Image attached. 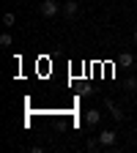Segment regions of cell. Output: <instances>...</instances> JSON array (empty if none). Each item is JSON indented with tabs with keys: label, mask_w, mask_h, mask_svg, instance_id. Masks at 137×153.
Wrapping results in <instances>:
<instances>
[{
	"label": "cell",
	"mask_w": 137,
	"mask_h": 153,
	"mask_svg": "<svg viewBox=\"0 0 137 153\" xmlns=\"http://www.w3.org/2000/svg\"><path fill=\"white\" fill-rule=\"evenodd\" d=\"M0 47H11V36H8V33L0 36Z\"/></svg>",
	"instance_id": "ba28073f"
},
{
	"label": "cell",
	"mask_w": 137,
	"mask_h": 153,
	"mask_svg": "<svg viewBox=\"0 0 137 153\" xmlns=\"http://www.w3.org/2000/svg\"><path fill=\"white\" fill-rule=\"evenodd\" d=\"M134 44H137V30H134Z\"/></svg>",
	"instance_id": "30bf717a"
},
{
	"label": "cell",
	"mask_w": 137,
	"mask_h": 153,
	"mask_svg": "<svg viewBox=\"0 0 137 153\" xmlns=\"http://www.w3.org/2000/svg\"><path fill=\"white\" fill-rule=\"evenodd\" d=\"M77 11H80V3H77V0H66V3H63V14H66L69 19H74Z\"/></svg>",
	"instance_id": "277c9868"
},
{
	"label": "cell",
	"mask_w": 137,
	"mask_h": 153,
	"mask_svg": "<svg viewBox=\"0 0 137 153\" xmlns=\"http://www.w3.org/2000/svg\"><path fill=\"white\" fill-rule=\"evenodd\" d=\"M104 107H107V112H110V115H112V118H115V120H118V123L124 120V112H121L118 107H115V104H112L110 99H104Z\"/></svg>",
	"instance_id": "5b68a950"
},
{
	"label": "cell",
	"mask_w": 137,
	"mask_h": 153,
	"mask_svg": "<svg viewBox=\"0 0 137 153\" xmlns=\"http://www.w3.org/2000/svg\"><path fill=\"white\" fill-rule=\"evenodd\" d=\"M126 90H137V79H134V76H129V79H126Z\"/></svg>",
	"instance_id": "9c48e42d"
},
{
	"label": "cell",
	"mask_w": 137,
	"mask_h": 153,
	"mask_svg": "<svg viewBox=\"0 0 137 153\" xmlns=\"http://www.w3.org/2000/svg\"><path fill=\"white\" fill-rule=\"evenodd\" d=\"M118 63H121V66H126V68H129V66H132V63H134V55H129V52H121V55H118Z\"/></svg>",
	"instance_id": "8992f818"
},
{
	"label": "cell",
	"mask_w": 137,
	"mask_h": 153,
	"mask_svg": "<svg viewBox=\"0 0 137 153\" xmlns=\"http://www.w3.org/2000/svg\"><path fill=\"white\" fill-rule=\"evenodd\" d=\"M99 142H102V148H112L115 142H118V131H102Z\"/></svg>",
	"instance_id": "7a4b0ae2"
},
{
	"label": "cell",
	"mask_w": 137,
	"mask_h": 153,
	"mask_svg": "<svg viewBox=\"0 0 137 153\" xmlns=\"http://www.w3.org/2000/svg\"><path fill=\"white\" fill-rule=\"evenodd\" d=\"M41 14L47 19L58 16V14H61V3H58V0H44V3H41Z\"/></svg>",
	"instance_id": "6da1fadb"
},
{
	"label": "cell",
	"mask_w": 137,
	"mask_h": 153,
	"mask_svg": "<svg viewBox=\"0 0 137 153\" xmlns=\"http://www.w3.org/2000/svg\"><path fill=\"white\" fill-rule=\"evenodd\" d=\"M3 25H6V27H11V25H14V14H11V11H6V14H3Z\"/></svg>",
	"instance_id": "52a82bcc"
},
{
	"label": "cell",
	"mask_w": 137,
	"mask_h": 153,
	"mask_svg": "<svg viewBox=\"0 0 137 153\" xmlns=\"http://www.w3.org/2000/svg\"><path fill=\"white\" fill-rule=\"evenodd\" d=\"M99 120H102V112H99V109H88V112H85V123H88L91 128L99 126Z\"/></svg>",
	"instance_id": "3957f363"
}]
</instances>
